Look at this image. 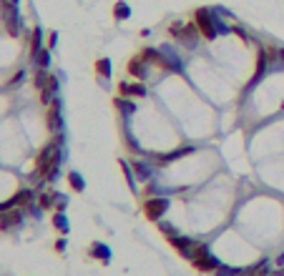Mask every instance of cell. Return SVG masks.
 <instances>
[{
	"mask_svg": "<svg viewBox=\"0 0 284 276\" xmlns=\"http://www.w3.org/2000/svg\"><path fill=\"white\" fill-rule=\"evenodd\" d=\"M194 23H196L199 33H201L204 38H209V40L216 38V33H226L224 25L216 23V18H214V13L209 10V8H199V10H194Z\"/></svg>",
	"mask_w": 284,
	"mask_h": 276,
	"instance_id": "1",
	"label": "cell"
},
{
	"mask_svg": "<svg viewBox=\"0 0 284 276\" xmlns=\"http://www.w3.org/2000/svg\"><path fill=\"white\" fill-rule=\"evenodd\" d=\"M169 199L166 196H151V199H146L143 201V216L148 218V221H161V216L169 211Z\"/></svg>",
	"mask_w": 284,
	"mask_h": 276,
	"instance_id": "2",
	"label": "cell"
},
{
	"mask_svg": "<svg viewBox=\"0 0 284 276\" xmlns=\"http://www.w3.org/2000/svg\"><path fill=\"white\" fill-rule=\"evenodd\" d=\"M169 244H171V246L184 256V259H194V246H196V241H194V239L174 234V236H169Z\"/></svg>",
	"mask_w": 284,
	"mask_h": 276,
	"instance_id": "3",
	"label": "cell"
},
{
	"mask_svg": "<svg viewBox=\"0 0 284 276\" xmlns=\"http://www.w3.org/2000/svg\"><path fill=\"white\" fill-rule=\"evenodd\" d=\"M46 121H48V131H61V101L53 98L48 103V113H46Z\"/></svg>",
	"mask_w": 284,
	"mask_h": 276,
	"instance_id": "4",
	"label": "cell"
},
{
	"mask_svg": "<svg viewBox=\"0 0 284 276\" xmlns=\"http://www.w3.org/2000/svg\"><path fill=\"white\" fill-rule=\"evenodd\" d=\"M53 98H58V78L53 75V73H48V80H46V85L40 88V103H51Z\"/></svg>",
	"mask_w": 284,
	"mask_h": 276,
	"instance_id": "5",
	"label": "cell"
},
{
	"mask_svg": "<svg viewBox=\"0 0 284 276\" xmlns=\"http://www.w3.org/2000/svg\"><path fill=\"white\" fill-rule=\"evenodd\" d=\"M20 221H23V211L20 208H8V211L0 213V231H8V228L18 226Z\"/></svg>",
	"mask_w": 284,
	"mask_h": 276,
	"instance_id": "6",
	"label": "cell"
},
{
	"mask_svg": "<svg viewBox=\"0 0 284 276\" xmlns=\"http://www.w3.org/2000/svg\"><path fill=\"white\" fill-rule=\"evenodd\" d=\"M191 264H194V269H196V271H204V274H207V271H212V274H214V271H216V269L221 266V261H219V259H216L214 254L199 256V259H194Z\"/></svg>",
	"mask_w": 284,
	"mask_h": 276,
	"instance_id": "7",
	"label": "cell"
},
{
	"mask_svg": "<svg viewBox=\"0 0 284 276\" xmlns=\"http://www.w3.org/2000/svg\"><path fill=\"white\" fill-rule=\"evenodd\" d=\"M118 90H121L124 98H143L146 96V85H143L141 80H136V83H121Z\"/></svg>",
	"mask_w": 284,
	"mask_h": 276,
	"instance_id": "8",
	"label": "cell"
},
{
	"mask_svg": "<svg viewBox=\"0 0 284 276\" xmlns=\"http://www.w3.org/2000/svg\"><path fill=\"white\" fill-rule=\"evenodd\" d=\"M33 196H35V194H33L30 189H23V191H18L15 196H10L8 201H10L13 208H30L33 206Z\"/></svg>",
	"mask_w": 284,
	"mask_h": 276,
	"instance_id": "9",
	"label": "cell"
},
{
	"mask_svg": "<svg viewBox=\"0 0 284 276\" xmlns=\"http://www.w3.org/2000/svg\"><path fill=\"white\" fill-rule=\"evenodd\" d=\"M3 18H5V30H8V35H18V13H15V8H10V5H3Z\"/></svg>",
	"mask_w": 284,
	"mask_h": 276,
	"instance_id": "10",
	"label": "cell"
},
{
	"mask_svg": "<svg viewBox=\"0 0 284 276\" xmlns=\"http://www.w3.org/2000/svg\"><path fill=\"white\" fill-rule=\"evenodd\" d=\"M88 254H91L93 259H98V261H103V264H108V261H111V249H108L106 244H101V241H96V244H91V249H88Z\"/></svg>",
	"mask_w": 284,
	"mask_h": 276,
	"instance_id": "11",
	"label": "cell"
},
{
	"mask_svg": "<svg viewBox=\"0 0 284 276\" xmlns=\"http://www.w3.org/2000/svg\"><path fill=\"white\" fill-rule=\"evenodd\" d=\"M146 66H148V63H146V61H143L141 56H136V58H131V61H129V75H131V78H139V80H141L143 75H146Z\"/></svg>",
	"mask_w": 284,
	"mask_h": 276,
	"instance_id": "12",
	"label": "cell"
},
{
	"mask_svg": "<svg viewBox=\"0 0 284 276\" xmlns=\"http://www.w3.org/2000/svg\"><path fill=\"white\" fill-rule=\"evenodd\" d=\"M189 153H194V148H191V146H184V148H176V151H171V153L153 156V161H158V163H169V161H176V158H181V156H189Z\"/></svg>",
	"mask_w": 284,
	"mask_h": 276,
	"instance_id": "13",
	"label": "cell"
},
{
	"mask_svg": "<svg viewBox=\"0 0 284 276\" xmlns=\"http://www.w3.org/2000/svg\"><path fill=\"white\" fill-rule=\"evenodd\" d=\"M40 43H43V30L35 25L33 33H30V61H35V56L40 53V48H43Z\"/></svg>",
	"mask_w": 284,
	"mask_h": 276,
	"instance_id": "14",
	"label": "cell"
},
{
	"mask_svg": "<svg viewBox=\"0 0 284 276\" xmlns=\"http://www.w3.org/2000/svg\"><path fill=\"white\" fill-rule=\"evenodd\" d=\"M113 18H116V20H126V18H131V8H129L126 0H118V3L113 5Z\"/></svg>",
	"mask_w": 284,
	"mask_h": 276,
	"instance_id": "15",
	"label": "cell"
},
{
	"mask_svg": "<svg viewBox=\"0 0 284 276\" xmlns=\"http://www.w3.org/2000/svg\"><path fill=\"white\" fill-rule=\"evenodd\" d=\"M68 183H71V189L75 194H83V191H86V181H83V176H80L78 171H71V173H68Z\"/></svg>",
	"mask_w": 284,
	"mask_h": 276,
	"instance_id": "16",
	"label": "cell"
},
{
	"mask_svg": "<svg viewBox=\"0 0 284 276\" xmlns=\"http://www.w3.org/2000/svg\"><path fill=\"white\" fill-rule=\"evenodd\" d=\"M53 226H56L61 234H68V218H66L63 211H56V213H53Z\"/></svg>",
	"mask_w": 284,
	"mask_h": 276,
	"instance_id": "17",
	"label": "cell"
},
{
	"mask_svg": "<svg viewBox=\"0 0 284 276\" xmlns=\"http://www.w3.org/2000/svg\"><path fill=\"white\" fill-rule=\"evenodd\" d=\"M96 73L101 78H111V61L108 58H98L96 61Z\"/></svg>",
	"mask_w": 284,
	"mask_h": 276,
	"instance_id": "18",
	"label": "cell"
},
{
	"mask_svg": "<svg viewBox=\"0 0 284 276\" xmlns=\"http://www.w3.org/2000/svg\"><path fill=\"white\" fill-rule=\"evenodd\" d=\"M53 201H56V191H46V194H40V199H38V208L48 211V208H53Z\"/></svg>",
	"mask_w": 284,
	"mask_h": 276,
	"instance_id": "19",
	"label": "cell"
},
{
	"mask_svg": "<svg viewBox=\"0 0 284 276\" xmlns=\"http://www.w3.org/2000/svg\"><path fill=\"white\" fill-rule=\"evenodd\" d=\"M33 63H38V68H48L51 66V48H40V53L35 56Z\"/></svg>",
	"mask_w": 284,
	"mask_h": 276,
	"instance_id": "20",
	"label": "cell"
},
{
	"mask_svg": "<svg viewBox=\"0 0 284 276\" xmlns=\"http://www.w3.org/2000/svg\"><path fill=\"white\" fill-rule=\"evenodd\" d=\"M46 80H48V68H35V75H33V85H35V90H40V88L46 85Z\"/></svg>",
	"mask_w": 284,
	"mask_h": 276,
	"instance_id": "21",
	"label": "cell"
},
{
	"mask_svg": "<svg viewBox=\"0 0 284 276\" xmlns=\"http://www.w3.org/2000/svg\"><path fill=\"white\" fill-rule=\"evenodd\" d=\"M113 103H116V108H121V111H124L126 116L136 111V103H131V101H129V98H124V96H121V98H116Z\"/></svg>",
	"mask_w": 284,
	"mask_h": 276,
	"instance_id": "22",
	"label": "cell"
},
{
	"mask_svg": "<svg viewBox=\"0 0 284 276\" xmlns=\"http://www.w3.org/2000/svg\"><path fill=\"white\" fill-rule=\"evenodd\" d=\"M131 168H134L141 178H151V166H146V163H141V161H134Z\"/></svg>",
	"mask_w": 284,
	"mask_h": 276,
	"instance_id": "23",
	"label": "cell"
},
{
	"mask_svg": "<svg viewBox=\"0 0 284 276\" xmlns=\"http://www.w3.org/2000/svg\"><path fill=\"white\" fill-rule=\"evenodd\" d=\"M121 168H124V173H126V181H129V186H131V189H136V178H134V168H131V163L121 161Z\"/></svg>",
	"mask_w": 284,
	"mask_h": 276,
	"instance_id": "24",
	"label": "cell"
},
{
	"mask_svg": "<svg viewBox=\"0 0 284 276\" xmlns=\"http://www.w3.org/2000/svg\"><path fill=\"white\" fill-rule=\"evenodd\" d=\"M214 274L216 276H239L241 271H239V269H231V266H219Z\"/></svg>",
	"mask_w": 284,
	"mask_h": 276,
	"instance_id": "25",
	"label": "cell"
},
{
	"mask_svg": "<svg viewBox=\"0 0 284 276\" xmlns=\"http://www.w3.org/2000/svg\"><path fill=\"white\" fill-rule=\"evenodd\" d=\"M66 204H68V199H66V196H58V194H56V201H53V211H66Z\"/></svg>",
	"mask_w": 284,
	"mask_h": 276,
	"instance_id": "26",
	"label": "cell"
},
{
	"mask_svg": "<svg viewBox=\"0 0 284 276\" xmlns=\"http://www.w3.org/2000/svg\"><path fill=\"white\" fill-rule=\"evenodd\" d=\"M161 231H164V236H166V239L176 234V231H174V226H169V223H161Z\"/></svg>",
	"mask_w": 284,
	"mask_h": 276,
	"instance_id": "27",
	"label": "cell"
},
{
	"mask_svg": "<svg viewBox=\"0 0 284 276\" xmlns=\"http://www.w3.org/2000/svg\"><path fill=\"white\" fill-rule=\"evenodd\" d=\"M56 43H58V35L51 33V35H48V48H56Z\"/></svg>",
	"mask_w": 284,
	"mask_h": 276,
	"instance_id": "28",
	"label": "cell"
},
{
	"mask_svg": "<svg viewBox=\"0 0 284 276\" xmlns=\"http://www.w3.org/2000/svg\"><path fill=\"white\" fill-rule=\"evenodd\" d=\"M56 249H58V251H66V239H61V241L56 244Z\"/></svg>",
	"mask_w": 284,
	"mask_h": 276,
	"instance_id": "29",
	"label": "cell"
},
{
	"mask_svg": "<svg viewBox=\"0 0 284 276\" xmlns=\"http://www.w3.org/2000/svg\"><path fill=\"white\" fill-rule=\"evenodd\" d=\"M3 5H10V8H15V5H18V0H3Z\"/></svg>",
	"mask_w": 284,
	"mask_h": 276,
	"instance_id": "30",
	"label": "cell"
},
{
	"mask_svg": "<svg viewBox=\"0 0 284 276\" xmlns=\"http://www.w3.org/2000/svg\"><path fill=\"white\" fill-rule=\"evenodd\" d=\"M277 264H279V266H284V254L279 256V259H277Z\"/></svg>",
	"mask_w": 284,
	"mask_h": 276,
	"instance_id": "31",
	"label": "cell"
}]
</instances>
